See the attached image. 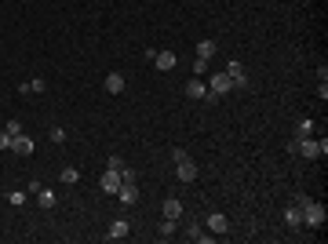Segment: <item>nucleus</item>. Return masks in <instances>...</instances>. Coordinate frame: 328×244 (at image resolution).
Instances as JSON below:
<instances>
[{"instance_id":"412c9836","label":"nucleus","mask_w":328,"mask_h":244,"mask_svg":"<svg viewBox=\"0 0 328 244\" xmlns=\"http://www.w3.org/2000/svg\"><path fill=\"white\" fill-rule=\"evenodd\" d=\"M59 179H62L66 186H73V182L80 179V172H77V168H62V172H59Z\"/></svg>"},{"instance_id":"bb28decb","label":"nucleus","mask_w":328,"mask_h":244,"mask_svg":"<svg viewBox=\"0 0 328 244\" xmlns=\"http://www.w3.org/2000/svg\"><path fill=\"white\" fill-rule=\"evenodd\" d=\"M204 66H208L204 59H193V77H201V73H204Z\"/></svg>"},{"instance_id":"f257e3e1","label":"nucleus","mask_w":328,"mask_h":244,"mask_svg":"<svg viewBox=\"0 0 328 244\" xmlns=\"http://www.w3.org/2000/svg\"><path fill=\"white\" fill-rule=\"evenodd\" d=\"M288 153H299V157H310V161H317V157H325V153H328V139L295 135L292 142H288Z\"/></svg>"},{"instance_id":"393cba45","label":"nucleus","mask_w":328,"mask_h":244,"mask_svg":"<svg viewBox=\"0 0 328 244\" xmlns=\"http://www.w3.org/2000/svg\"><path fill=\"white\" fill-rule=\"evenodd\" d=\"M106 168H117V172H120V168H124V161H120V153H109V161H106Z\"/></svg>"},{"instance_id":"c85d7f7f","label":"nucleus","mask_w":328,"mask_h":244,"mask_svg":"<svg viewBox=\"0 0 328 244\" xmlns=\"http://www.w3.org/2000/svg\"><path fill=\"white\" fill-rule=\"evenodd\" d=\"M0 106H4V95H0Z\"/></svg>"},{"instance_id":"9d476101","label":"nucleus","mask_w":328,"mask_h":244,"mask_svg":"<svg viewBox=\"0 0 328 244\" xmlns=\"http://www.w3.org/2000/svg\"><path fill=\"white\" fill-rule=\"evenodd\" d=\"M186 241H193V244H208V241H212V233H204L201 222H190V230H186Z\"/></svg>"},{"instance_id":"2eb2a0df","label":"nucleus","mask_w":328,"mask_h":244,"mask_svg":"<svg viewBox=\"0 0 328 244\" xmlns=\"http://www.w3.org/2000/svg\"><path fill=\"white\" fill-rule=\"evenodd\" d=\"M164 219H172V222H179L182 219V201H164Z\"/></svg>"},{"instance_id":"6e6552de","label":"nucleus","mask_w":328,"mask_h":244,"mask_svg":"<svg viewBox=\"0 0 328 244\" xmlns=\"http://www.w3.org/2000/svg\"><path fill=\"white\" fill-rule=\"evenodd\" d=\"M204 226H208V233H226V230H230V219H226L222 211H212Z\"/></svg>"},{"instance_id":"6ab92c4d","label":"nucleus","mask_w":328,"mask_h":244,"mask_svg":"<svg viewBox=\"0 0 328 244\" xmlns=\"http://www.w3.org/2000/svg\"><path fill=\"white\" fill-rule=\"evenodd\" d=\"M212 55H215V40H201V44H197V59H204V62H208Z\"/></svg>"},{"instance_id":"1a4fd4ad","label":"nucleus","mask_w":328,"mask_h":244,"mask_svg":"<svg viewBox=\"0 0 328 244\" xmlns=\"http://www.w3.org/2000/svg\"><path fill=\"white\" fill-rule=\"evenodd\" d=\"M11 149H15V153H22V157H33L36 146H33L30 135H15V139H11Z\"/></svg>"},{"instance_id":"39448f33","label":"nucleus","mask_w":328,"mask_h":244,"mask_svg":"<svg viewBox=\"0 0 328 244\" xmlns=\"http://www.w3.org/2000/svg\"><path fill=\"white\" fill-rule=\"evenodd\" d=\"M117 197H120V204H135L139 201V179H124L120 190H117Z\"/></svg>"},{"instance_id":"a878e982","label":"nucleus","mask_w":328,"mask_h":244,"mask_svg":"<svg viewBox=\"0 0 328 244\" xmlns=\"http://www.w3.org/2000/svg\"><path fill=\"white\" fill-rule=\"evenodd\" d=\"M314 131V120H299V135H310Z\"/></svg>"},{"instance_id":"cd10ccee","label":"nucleus","mask_w":328,"mask_h":244,"mask_svg":"<svg viewBox=\"0 0 328 244\" xmlns=\"http://www.w3.org/2000/svg\"><path fill=\"white\" fill-rule=\"evenodd\" d=\"M0 149H11V135L7 131H0Z\"/></svg>"},{"instance_id":"20e7f679","label":"nucleus","mask_w":328,"mask_h":244,"mask_svg":"<svg viewBox=\"0 0 328 244\" xmlns=\"http://www.w3.org/2000/svg\"><path fill=\"white\" fill-rule=\"evenodd\" d=\"M175 179H179V182H193V179H197V164L190 161V157L175 161Z\"/></svg>"},{"instance_id":"dca6fc26","label":"nucleus","mask_w":328,"mask_h":244,"mask_svg":"<svg viewBox=\"0 0 328 244\" xmlns=\"http://www.w3.org/2000/svg\"><path fill=\"white\" fill-rule=\"evenodd\" d=\"M18 91H22V95H40V91H48V84H44L40 77H33V80H26Z\"/></svg>"},{"instance_id":"a211bd4d","label":"nucleus","mask_w":328,"mask_h":244,"mask_svg":"<svg viewBox=\"0 0 328 244\" xmlns=\"http://www.w3.org/2000/svg\"><path fill=\"white\" fill-rule=\"evenodd\" d=\"M153 62H157V70H164V73H168V70H175V51H157V59H153Z\"/></svg>"},{"instance_id":"4468645a","label":"nucleus","mask_w":328,"mask_h":244,"mask_svg":"<svg viewBox=\"0 0 328 244\" xmlns=\"http://www.w3.org/2000/svg\"><path fill=\"white\" fill-rule=\"evenodd\" d=\"M285 222H288L292 230L303 226V211H299V204H288V208H285Z\"/></svg>"},{"instance_id":"7ed1b4c3","label":"nucleus","mask_w":328,"mask_h":244,"mask_svg":"<svg viewBox=\"0 0 328 244\" xmlns=\"http://www.w3.org/2000/svg\"><path fill=\"white\" fill-rule=\"evenodd\" d=\"M222 73L233 80V91H245V88H248V73H245V66H241V59H230Z\"/></svg>"},{"instance_id":"5701e85b","label":"nucleus","mask_w":328,"mask_h":244,"mask_svg":"<svg viewBox=\"0 0 328 244\" xmlns=\"http://www.w3.org/2000/svg\"><path fill=\"white\" fill-rule=\"evenodd\" d=\"M4 131L15 139V135H22V124H18V120H7V128H4Z\"/></svg>"},{"instance_id":"ddd939ff","label":"nucleus","mask_w":328,"mask_h":244,"mask_svg":"<svg viewBox=\"0 0 328 244\" xmlns=\"http://www.w3.org/2000/svg\"><path fill=\"white\" fill-rule=\"evenodd\" d=\"M36 208H55V190H48V186H40V190H36Z\"/></svg>"},{"instance_id":"aec40b11","label":"nucleus","mask_w":328,"mask_h":244,"mask_svg":"<svg viewBox=\"0 0 328 244\" xmlns=\"http://www.w3.org/2000/svg\"><path fill=\"white\" fill-rule=\"evenodd\" d=\"M157 237H161V241H168V237H175V222H172V219H164L161 226H157Z\"/></svg>"},{"instance_id":"0eeeda50","label":"nucleus","mask_w":328,"mask_h":244,"mask_svg":"<svg viewBox=\"0 0 328 244\" xmlns=\"http://www.w3.org/2000/svg\"><path fill=\"white\" fill-rule=\"evenodd\" d=\"M120 182H124V179H120V172H117V168H106V175L99 179L102 193H117V190H120Z\"/></svg>"},{"instance_id":"4be33fe9","label":"nucleus","mask_w":328,"mask_h":244,"mask_svg":"<svg viewBox=\"0 0 328 244\" xmlns=\"http://www.w3.org/2000/svg\"><path fill=\"white\" fill-rule=\"evenodd\" d=\"M51 142H55V146L66 142V128H51Z\"/></svg>"},{"instance_id":"b1692460","label":"nucleus","mask_w":328,"mask_h":244,"mask_svg":"<svg viewBox=\"0 0 328 244\" xmlns=\"http://www.w3.org/2000/svg\"><path fill=\"white\" fill-rule=\"evenodd\" d=\"M7 201H11V204H15V208H22V204H26V193H22V190H15L11 197H7Z\"/></svg>"},{"instance_id":"9b49d317","label":"nucleus","mask_w":328,"mask_h":244,"mask_svg":"<svg viewBox=\"0 0 328 244\" xmlns=\"http://www.w3.org/2000/svg\"><path fill=\"white\" fill-rule=\"evenodd\" d=\"M128 233H131L128 219H113V226H109V233H106V237H109V241H124Z\"/></svg>"},{"instance_id":"f8f14e48","label":"nucleus","mask_w":328,"mask_h":244,"mask_svg":"<svg viewBox=\"0 0 328 244\" xmlns=\"http://www.w3.org/2000/svg\"><path fill=\"white\" fill-rule=\"evenodd\" d=\"M182 91H186V95H190V99H204V95H208V84H204L201 77H193V80L186 84Z\"/></svg>"},{"instance_id":"423d86ee","label":"nucleus","mask_w":328,"mask_h":244,"mask_svg":"<svg viewBox=\"0 0 328 244\" xmlns=\"http://www.w3.org/2000/svg\"><path fill=\"white\" fill-rule=\"evenodd\" d=\"M208 91H212V95H219V99H222V95H226V91H233V80L226 77V73H215V77L208 80Z\"/></svg>"},{"instance_id":"f3484780","label":"nucleus","mask_w":328,"mask_h":244,"mask_svg":"<svg viewBox=\"0 0 328 244\" xmlns=\"http://www.w3.org/2000/svg\"><path fill=\"white\" fill-rule=\"evenodd\" d=\"M106 91L109 95H120V91H124V77H120V73H106Z\"/></svg>"},{"instance_id":"f03ea898","label":"nucleus","mask_w":328,"mask_h":244,"mask_svg":"<svg viewBox=\"0 0 328 244\" xmlns=\"http://www.w3.org/2000/svg\"><path fill=\"white\" fill-rule=\"evenodd\" d=\"M299 211H303V226H310V230H321L325 226V204H317V201H310V197H299Z\"/></svg>"}]
</instances>
